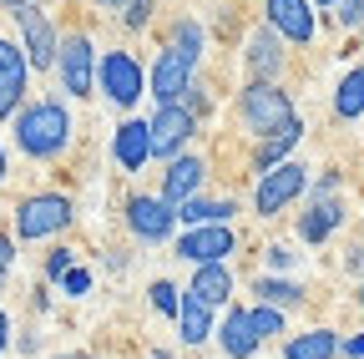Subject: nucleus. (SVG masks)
<instances>
[{
  "mask_svg": "<svg viewBox=\"0 0 364 359\" xmlns=\"http://www.w3.org/2000/svg\"><path fill=\"white\" fill-rule=\"evenodd\" d=\"M16 147L31 157V162H61L76 142V122H71V107L61 97H36L16 112Z\"/></svg>",
  "mask_w": 364,
  "mask_h": 359,
  "instance_id": "1",
  "label": "nucleus"
},
{
  "mask_svg": "<svg viewBox=\"0 0 364 359\" xmlns=\"http://www.w3.org/2000/svg\"><path fill=\"white\" fill-rule=\"evenodd\" d=\"M294 117L299 112H294V97H289L284 81H248L243 92H238V127L248 132L253 142L279 137Z\"/></svg>",
  "mask_w": 364,
  "mask_h": 359,
  "instance_id": "2",
  "label": "nucleus"
},
{
  "mask_svg": "<svg viewBox=\"0 0 364 359\" xmlns=\"http://www.w3.org/2000/svg\"><path fill=\"white\" fill-rule=\"evenodd\" d=\"M16 223V238L21 243H41V238H56L76 223V203L66 193H26L11 213Z\"/></svg>",
  "mask_w": 364,
  "mask_h": 359,
  "instance_id": "3",
  "label": "nucleus"
},
{
  "mask_svg": "<svg viewBox=\"0 0 364 359\" xmlns=\"http://www.w3.org/2000/svg\"><path fill=\"white\" fill-rule=\"evenodd\" d=\"M97 92H102L112 107L132 112L136 102L147 97V71H142V61H136L127 46L102 51V61H97Z\"/></svg>",
  "mask_w": 364,
  "mask_h": 359,
  "instance_id": "4",
  "label": "nucleus"
},
{
  "mask_svg": "<svg viewBox=\"0 0 364 359\" xmlns=\"http://www.w3.org/2000/svg\"><path fill=\"white\" fill-rule=\"evenodd\" d=\"M97 41H91L86 31H66L61 36V51H56V81H61V92L86 102L91 92H97Z\"/></svg>",
  "mask_w": 364,
  "mask_h": 359,
  "instance_id": "5",
  "label": "nucleus"
},
{
  "mask_svg": "<svg viewBox=\"0 0 364 359\" xmlns=\"http://www.w3.org/2000/svg\"><path fill=\"white\" fill-rule=\"evenodd\" d=\"M304 193H309V167L289 157L284 167L263 172L258 183H253V213H258V218H279V213H289Z\"/></svg>",
  "mask_w": 364,
  "mask_h": 359,
  "instance_id": "6",
  "label": "nucleus"
},
{
  "mask_svg": "<svg viewBox=\"0 0 364 359\" xmlns=\"http://www.w3.org/2000/svg\"><path fill=\"white\" fill-rule=\"evenodd\" d=\"M16 26H21V51L31 61V71H56V51H61V31L51 21V11L41 6H26V11H11Z\"/></svg>",
  "mask_w": 364,
  "mask_h": 359,
  "instance_id": "7",
  "label": "nucleus"
},
{
  "mask_svg": "<svg viewBox=\"0 0 364 359\" xmlns=\"http://www.w3.org/2000/svg\"><path fill=\"white\" fill-rule=\"evenodd\" d=\"M122 218H127L132 238H142V243H167V238H172V228H177V208H172V203H162L157 193H127Z\"/></svg>",
  "mask_w": 364,
  "mask_h": 359,
  "instance_id": "8",
  "label": "nucleus"
},
{
  "mask_svg": "<svg viewBox=\"0 0 364 359\" xmlns=\"http://www.w3.org/2000/svg\"><path fill=\"white\" fill-rule=\"evenodd\" d=\"M147 132H152V162H172V157L188 152V142L198 137V117L182 102L177 107H157L147 117Z\"/></svg>",
  "mask_w": 364,
  "mask_h": 359,
  "instance_id": "9",
  "label": "nucleus"
},
{
  "mask_svg": "<svg viewBox=\"0 0 364 359\" xmlns=\"http://www.w3.org/2000/svg\"><path fill=\"white\" fill-rule=\"evenodd\" d=\"M193 81H198V66L162 41V51H157V61H152V76H147L152 102H157V107H177L182 97H188V86H193Z\"/></svg>",
  "mask_w": 364,
  "mask_h": 359,
  "instance_id": "10",
  "label": "nucleus"
},
{
  "mask_svg": "<svg viewBox=\"0 0 364 359\" xmlns=\"http://www.w3.org/2000/svg\"><path fill=\"white\" fill-rule=\"evenodd\" d=\"M26 97H31V61L21 51V41L0 36V122H16Z\"/></svg>",
  "mask_w": 364,
  "mask_h": 359,
  "instance_id": "11",
  "label": "nucleus"
},
{
  "mask_svg": "<svg viewBox=\"0 0 364 359\" xmlns=\"http://www.w3.org/2000/svg\"><path fill=\"white\" fill-rule=\"evenodd\" d=\"M228 253H238V228L233 223H208V228H188L177 238V258L182 263H228Z\"/></svg>",
  "mask_w": 364,
  "mask_h": 359,
  "instance_id": "12",
  "label": "nucleus"
},
{
  "mask_svg": "<svg viewBox=\"0 0 364 359\" xmlns=\"http://www.w3.org/2000/svg\"><path fill=\"white\" fill-rule=\"evenodd\" d=\"M263 26L284 36V46H314L318 11L309 0H263Z\"/></svg>",
  "mask_w": 364,
  "mask_h": 359,
  "instance_id": "13",
  "label": "nucleus"
},
{
  "mask_svg": "<svg viewBox=\"0 0 364 359\" xmlns=\"http://www.w3.org/2000/svg\"><path fill=\"white\" fill-rule=\"evenodd\" d=\"M243 66H248V81H284V71H289L284 36L268 31V26H253L248 46H243Z\"/></svg>",
  "mask_w": 364,
  "mask_h": 359,
  "instance_id": "14",
  "label": "nucleus"
},
{
  "mask_svg": "<svg viewBox=\"0 0 364 359\" xmlns=\"http://www.w3.org/2000/svg\"><path fill=\"white\" fill-rule=\"evenodd\" d=\"M203 183H208V157L182 152V157H172V162H167L157 198H162V203H172V208H182L188 198H198V193H203Z\"/></svg>",
  "mask_w": 364,
  "mask_h": 359,
  "instance_id": "15",
  "label": "nucleus"
},
{
  "mask_svg": "<svg viewBox=\"0 0 364 359\" xmlns=\"http://www.w3.org/2000/svg\"><path fill=\"white\" fill-rule=\"evenodd\" d=\"M112 162L136 177L147 162H152V132H147V117H127L117 132H112Z\"/></svg>",
  "mask_w": 364,
  "mask_h": 359,
  "instance_id": "16",
  "label": "nucleus"
},
{
  "mask_svg": "<svg viewBox=\"0 0 364 359\" xmlns=\"http://www.w3.org/2000/svg\"><path fill=\"white\" fill-rule=\"evenodd\" d=\"M344 218H349V208H344V198H324V203H309L304 213H299V223H294V228H299V238L304 243H329L339 228H344Z\"/></svg>",
  "mask_w": 364,
  "mask_h": 359,
  "instance_id": "17",
  "label": "nucleus"
},
{
  "mask_svg": "<svg viewBox=\"0 0 364 359\" xmlns=\"http://www.w3.org/2000/svg\"><path fill=\"white\" fill-rule=\"evenodd\" d=\"M213 339H218V349L228 359H253L258 354V334L248 324V309L243 304H228V314H223V324L213 329Z\"/></svg>",
  "mask_w": 364,
  "mask_h": 359,
  "instance_id": "18",
  "label": "nucleus"
},
{
  "mask_svg": "<svg viewBox=\"0 0 364 359\" xmlns=\"http://www.w3.org/2000/svg\"><path fill=\"white\" fill-rule=\"evenodd\" d=\"M188 294L203 299L208 309H228V304H233V268H228V263H203V268H193Z\"/></svg>",
  "mask_w": 364,
  "mask_h": 359,
  "instance_id": "19",
  "label": "nucleus"
},
{
  "mask_svg": "<svg viewBox=\"0 0 364 359\" xmlns=\"http://www.w3.org/2000/svg\"><path fill=\"white\" fill-rule=\"evenodd\" d=\"M213 314L218 309H208L203 299H193L188 289H182V309H177V334H182V344H188V349H198V344H208L213 339Z\"/></svg>",
  "mask_w": 364,
  "mask_h": 359,
  "instance_id": "20",
  "label": "nucleus"
},
{
  "mask_svg": "<svg viewBox=\"0 0 364 359\" xmlns=\"http://www.w3.org/2000/svg\"><path fill=\"white\" fill-rule=\"evenodd\" d=\"M299 142H304V122L294 117V122L279 132V137H268V142H258V147H253V172L263 177V172H273V167H284V162H289V152H294Z\"/></svg>",
  "mask_w": 364,
  "mask_h": 359,
  "instance_id": "21",
  "label": "nucleus"
},
{
  "mask_svg": "<svg viewBox=\"0 0 364 359\" xmlns=\"http://www.w3.org/2000/svg\"><path fill=\"white\" fill-rule=\"evenodd\" d=\"M238 213V198H188L177 208V223H188V228H208V223H233Z\"/></svg>",
  "mask_w": 364,
  "mask_h": 359,
  "instance_id": "22",
  "label": "nucleus"
},
{
  "mask_svg": "<svg viewBox=\"0 0 364 359\" xmlns=\"http://www.w3.org/2000/svg\"><path fill=\"white\" fill-rule=\"evenodd\" d=\"M253 299L289 314V309H304V304H309V289H304L299 279H273V274H263V279H253Z\"/></svg>",
  "mask_w": 364,
  "mask_h": 359,
  "instance_id": "23",
  "label": "nucleus"
},
{
  "mask_svg": "<svg viewBox=\"0 0 364 359\" xmlns=\"http://www.w3.org/2000/svg\"><path fill=\"white\" fill-rule=\"evenodd\" d=\"M284 359H339V334L334 329H304L284 339Z\"/></svg>",
  "mask_w": 364,
  "mask_h": 359,
  "instance_id": "24",
  "label": "nucleus"
},
{
  "mask_svg": "<svg viewBox=\"0 0 364 359\" xmlns=\"http://www.w3.org/2000/svg\"><path fill=\"white\" fill-rule=\"evenodd\" d=\"M334 117L339 122H359L364 117V66L344 71V81L334 86Z\"/></svg>",
  "mask_w": 364,
  "mask_h": 359,
  "instance_id": "25",
  "label": "nucleus"
},
{
  "mask_svg": "<svg viewBox=\"0 0 364 359\" xmlns=\"http://www.w3.org/2000/svg\"><path fill=\"white\" fill-rule=\"evenodd\" d=\"M167 46H172V51H182V56L198 66V61H203V51H208V36H203V26H198L193 16H177V21L167 26Z\"/></svg>",
  "mask_w": 364,
  "mask_h": 359,
  "instance_id": "26",
  "label": "nucleus"
},
{
  "mask_svg": "<svg viewBox=\"0 0 364 359\" xmlns=\"http://www.w3.org/2000/svg\"><path fill=\"white\" fill-rule=\"evenodd\" d=\"M248 324H253V334H258V344H263V339H279V334L289 329V314H284V309H268V304H253V309H248Z\"/></svg>",
  "mask_w": 364,
  "mask_h": 359,
  "instance_id": "27",
  "label": "nucleus"
},
{
  "mask_svg": "<svg viewBox=\"0 0 364 359\" xmlns=\"http://www.w3.org/2000/svg\"><path fill=\"white\" fill-rule=\"evenodd\" d=\"M147 294H152V309H157V314H167V319H177V309H182V289H177L172 279H157V284H152Z\"/></svg>",
  "mask_w": 364,
  "mask_h": 359,
  "instance_id": "28",
  "label": "nucleus"
},
{
  "mask_svg": "<svg viewBox=\"0 0 364 359\" xmlns=\"http://www.w3.org/2000/svg\"><path fill=\"white\" fill-rule=\"evenodd\" d=\"M152 11H157V0H127V6H122V26L132 36H142L152 26Z\"/></svg>",
  "mask_w": 364,
  "mask_h": 359,
  "instance_id": "29",
  "label": "nucleus"
},
{
  "mask_svg": "<svg viewBox=\"0 0 364 359\" xmlns=\"http://www.w3.org/2000/svg\"><path fill=\"white\" fill-rule=\"evenodd\" d=\"M76 268V248H66V243H56L51 253H46V284H61L66 274Z\"/></svg>",
  "mask_w": 364,
  "mask_h": 359,
  "instance_id": "30",
  "label": "nucleus"
},
{
  "mask_svg": "<svg viewBox=\"0 0 364 359\" xmlns=\"http://www.w3.org/2000/svg\"><path fill=\"white\" fill-rule=\"evenodd\" d=\"M334 21H339V31L359 36V31H364V0H339V6H334Z\"/></svg>",
  "mask_w": 364,
  "mask_h": 359,
  "instance_id": "31",
  "label": "nucleus"
},
{
  "mask_svg": "<svg viewBox=\"0 0 364 359\" xmlns=\"http://www.w3.org/2000/svg\"><path fill=\"white\" fill-rule=\"evenodd\" d=\"M339 188H344V172H324L318 183H309V203H324V198H339Z\"/></svg>",
  "mask_w": 364,
  "mask_h": 359,
  "instance_id": "32",
  "label": "nucleus"
},
{
  "mask_svg": "<svg viewBox=\"0 0 364 359\" xmlns=\"http://www.w3.org/2000/svg\"><path fill=\"white\" fill-rule=\"evenodd\" d=\"M263 263L279 274V268H294V263H299V253H294L289 243H268V248H263Z\"/></svg>",
  "mask_w": 364,
  "mask_h": 359,
  "instance_id": "33",
  "label": "nucleus"
},
{
  "mask_svg": "<svg viewBox=\"0 0 364 359\" xmlns=\"http://www.w3.org/2000/svg\"><path fill=\"white\" fill-rule=\"evenodd\" d=\"M61 289H66L71 299H86V294H91V268H81V263H76L71 274L61 279Z\"/></svg>",
  "mask_w": 364,
  "mask_h": 359,
  "instance_id": "34",
  "label": "nucleus"
},
{
  "mask_svg": "<svg viewBox=\"0 0 364 359\" xmlns=\"http://www.w3.org/2000/svg\"><path fill=\"white\" fill-rule=\"evenodd\" d=\"M11 268H16V233H0V284L11 279Z\"/></svg>",
  "mask_w": 364,
  "mask_h": 359,
  "instance_id": "35",
  "label": "nucleus"
},
{
  "mask_svg": "<svg viewBox=\"0 0 364 359\" xmlns=\"http://www.w3.org/2000/svg\"><path fill=\"white\" fill-rule=\"evenodd\" d=\"M344 268L364 279V243H349V248H344Z\"/></svg>",
  "mask_w": 364,
  "mask_h": 359,
  "instance_id": "36",
  "label": "nucleus"
},
{
  "mask_svg": "<svg viewBox=\"0 0 364 359\" xmlns=\"http://www.w3.org/2000/svg\"><path fill=\"white\" fill-rule=\"evenodd\" d=\"M339 354H344V359H364V334H354V339H339Z\"/></svg>",
  "mask_w": 364,
  "mask_h": 359,
  "instance_id": "37",
  "label": "nucleus"
},
{
  "mask_svg": "<svg viewBox=\"0 0 364 359\" xmlns=\"http://www.w3.org/2000/svg\"><path fill=\"white\" fill-rule=\"evenodd\" d=\"M6 349H11V314L0 309V354H6Z\"/></svg>",
  "mask_w": 364,
  "mask_h": 359,
  "instance_id": "38",
  "label": "nucleus"
},
{
  "mask_svg": "<svg viewBox=\"0 0 364 359\" xmlns=\"http://www.w3.org/2000/svg\"><path fill=\"white\" fill-rule=\"evenodd\" d=\"M91 6H97V11H117V16H122V6H127V0H91Z\"/></svg>",
  "mask_w": 364,
  "mask_h": 359,
  "instance_id": "39",
  "label": "nucleus"
},
{
  "mask_svg": "<svg viewBox=\"0 0 364 359\" xmlns=\"http://www.w3.org/2000/svg\"><path fill=\"white\" fill-rule=\"evenodd\" d=\"M6 11H26V6H41V0H0Z\"/></svg>",
  "mask_w": 364,
  "mask_h": 359,
  "instance_id": "40",
  "label": "nucleus"
},
{
  "mask_svg": "<svg viewBox=\"0 0 364 359\" xmlns=\"http://www.w3.org/2000/svg\"><path fill=\"white\" fill-rule=\"evenodd\" d=\"M11 177V157H6V147H0V183Z\"/></svg>",
  "mask_w": 364,
  "mask_h": 359,
  "instance_id": "41",
  "label": "nucleus"
},
{
  "mask_svg": "<svg viewBox=\"0 0 364 359\" xmlns=\"http://www.w3.org/2000/svg\"><path fill=\"white\" fill-rule=\"evenodd\" d=\"M309 6H314V11H334V6H339V0H309Z\"/></svg>",
  "mask_w": 364,
  "mask_h": 359,
  "instance_id": "42",
  "label": "nucleus"
},
{
  "mask_svg": "<svg viewBox=\"0 0 364 359\" xmlns=\"http://www.w3.org/2000/svg\"><path fill=\"white\" fill-rule=\"evenodd\" d=\"M354 304H359V309H364V279H359V289H354Z\"/></svg>",
  "mask_w": 364,
  "mask_h": 359,
  "instance_id": "43",
  "label": "nucleus"
},
{
  "mask_svg": "<svg viewBox=\"0 0 364 359\" xmlns=\"http://www.w3.org/2000/svg\"><path fill=\"white\" fill-rule=\"evenodd\" d=\"M152 359H172V354H162V349H152Z\"/></svg>",
  "mask_w": 364,
  "mask_h": 359,
  "instance_id": "44",
  "label": "nucleus"
},
{
  "mask_svg": "<svg viewBox=\"0 0 364 359\" xmlns=\"http://www.w3.org/2000/svg\"><path fill=\"white\" fill-rule=\"evenodd\" d=\"M61 359H81V354H61Z\"/></svg>",
  "mask_w": 364,
  "mask_h": 359,
  "instance_id": "45",
  "label": "nucleus"
}]
</instances>
